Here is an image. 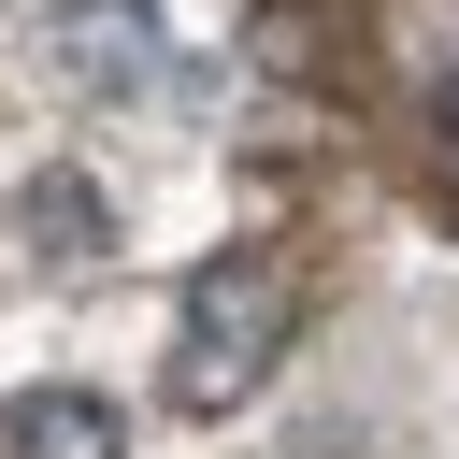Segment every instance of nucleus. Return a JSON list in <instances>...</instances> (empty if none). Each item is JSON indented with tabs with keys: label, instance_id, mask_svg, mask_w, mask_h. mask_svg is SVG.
<instances>
[{
	"label": "nucleus",
	"instance_id": "obj_3",
	"mask_svg": "<svg viewBox=\"0 0 459 459\" xmlns=\"http://www.w3.org/2000/svg\"><path fill=\"white\" fill-rule=\"evenodd\" d=\"M0 459H115V402H86V387H29V402L0 416Z\"/></svg>",
	"mask_w": 459,
	"mask_h": 459
},
{
	"label": "nucleus",
	"instance_id": "obj_2",
	"mask_svg": "<svg viewBox=\"0 0 459 459\" xmlns=\"http://www.w3.org/2000/svg\"><path fill=\"white\" fill-rule=\"evenodd\" d=\"M57 72L100 86V100H115V86H158V72H172V29H158L143 0H57Z\"/></svg>",
	"mask_w": 459,
	"mask_h": 459
},
{
	"label": "nucleus",
	"instance_id": "obj_5",
	"mask_svg": "<svg viewBox=\"0 0 459 459\" xmlns=\"http://www.w3.org/2000/svg\"><path fill=\"white\" fill-rule=\"evenodd\" d=\"M445 129H459V86H445Z\"/></svg>",
	"mask_w": 459,
	"mask_h": 459
},
{
	"label": "nucleus",
	"instance_id": "obj_4",
	"mask_svg": "<svg viewBox=\"0 0 459 459\" xmlns=\"http://www.w3.org/2000/svg\"><path fill=\"white\" fill-rule=\"evenodd\" d=\"M29 244H43V258H100V186H86V172H43V186H29Z\"/></svg>",
	"mask_w": 459,
	"mask_h": 459
},
{
	"label": "nucleus",
	"instance_id": "obj_1",
	"mask_svg": "<svg viewBox=\"0 0 459 459\" xmlns=\"http://www.w3.org/2000/svg\"><path fill=\"white\" fill-rule=\"evenodd\" d=\"M287 316H301V287H287V258H273V244L201 258V287H186V316H172V402H186V416L258 402V373L287 359Z\"/></svg>",
	"mask_w": 459,
	"mask_h": 459
}]
</instances>
